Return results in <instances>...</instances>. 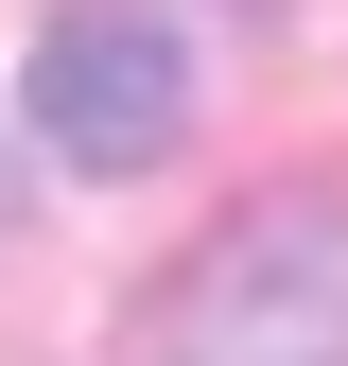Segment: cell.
Returning <instances> with one entry per match:
<instances>
[{
	"label": "cell",
	"instance_id": "3957f363",
	"mask_svg": "<svg viewBox=\"0 0 348 366\" xmlns=\"http://www.w3.org/2000/svg\"><path fill=\"white\" fill-rule=\"evenodd\" d=\"M0 227H18V157H0Z\"/></svg>",
	"mask_w": 348,
	"mask_h": 366
},
{
	"label": "cell",
	"instance_id": "7a4b0ae2",
	"mask_svg": "<svg viewBox=\"0 0 348 366\" xmlns=\"http://www.w3.org/2000/svg\"><path fill=\"white\" fill-rule=\"evenodd\" d=\"M18 105H35V140H53L70 174H157L174 140H192V70H174V18H157V0H70V18L35 35Z\"/></svg>",
	"mask_w": 348,
	"mask_h": 366
},
{
	"label": "cell",
	"instance_id": "6da1fadb",
	"mask_svg": "<svg viewBox=\"0 0 348 366\" xmlns=\"http://www.w3.org/2000/svg\"><path fill=\"white\" fill-rule=\"evenodd\" d=\"M122 366H348V192H261L140 297Z\"/></svg>",
	"mask_w": 348,
	"mask_h": 366
}]
</instances>
